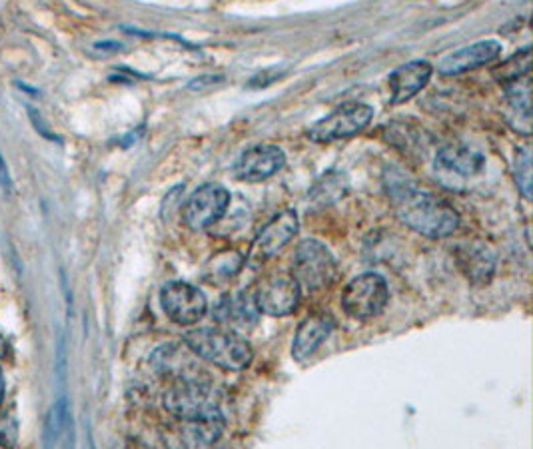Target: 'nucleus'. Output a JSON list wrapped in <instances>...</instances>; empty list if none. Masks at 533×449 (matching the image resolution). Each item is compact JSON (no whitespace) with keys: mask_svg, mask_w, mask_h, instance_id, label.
I'll use <instances>...</instances> for the list:
<instances>
[{"mask_svg":"<svg viewBox=\"0 0 533 449\" xmlns=\"http://www.w3.org/2000/svg\"><path fill=\"white\" fill-rule=\"evenodd\" d=\"M388 196L396 216L414 232L438 240L452 236L460 226V214L444 198L418 188L404 174L388 176Z\"/></svg>","mask_w":533,"mask_h":449,"instance_id":"f257e3e1","label":"nucleus"},{"mask_svg":"<svg viewBox=\"0 0 533 449\" xmlns=\"http://www.w3.org/2000/svg\"><path fill=\"white\" fill-rule=\"evenodd\" d=\"M184 344L200 360L228 370L242 372L250 368L254 360V350L246 338H242L232 328H196L184 334Z\"/></svg>","mask_w":533,"mask_h":449,"instance_id":"f03ea898","label":"nucleus"},{"mask_svg":"<svg viewBox=\"0 0 533 449\" xmlns=\"http://www.w3.org/2000/svg\"><path fill=\"white\" fill-rule=\"evenodd\" d=\"M164 408L182 424H202L226 420L214 388L206 380L172 382L164 394Z\"/></svg>","mask_w":533,"mask_h":449,"instance_id":"7ed1b4c3","label":"nucleus"},{"mask_svg":"<svg viewBox=\"0 0 533 449\" xmlns=\"http://www.w3.org/2000/svg\"><path fill=\"white\" fill-rule=\"evenodd\" d=\"M292 274L298 280L300 288L318 292L330 288L336 282L338 262L320 240L308 238L296 246L292 258Z\"/></svg>","mask_w":533,"mask_h":449,"instance_id":"20e7f679","label":"nucleus"},{"mask_svg":"<svg viewBox=\"0 0 533 449\" xmlns=\"http://www.w3.org/2000/svg\"><path fill=\"white\" fill-rule=\"evenodd\" d=\"M390 302L388 282L376 274L366 272L350 280L342 292V308L354 320H374L384 314Z\"/></svg>","mask_w":533,"mask_h":449,"instance_id":"39448f33","label":"nucleus"},{"mask_svg":"<svg viewBox=\"0 0 533 449\" xmlns=\"http://www.w3.org/2000/svg\"><path fill=\"white\" fill-rule=\"evenodd\" d=\"M486 170V158L478 150L464 144H448L440 148L434 172L436 178L454 190H464L470 180L482 176Z\"/></svg>","mask_w":533,"mask_h":449,"instance_id":"423d86ee","label":"nucleus"},{"mask_svg":"<svg viewBox=\"0 0 533 449\" xmlns=\"http://www.w3.org/2000/svg\"><path fill=\"white\" fill-rule=\"evenodd\" d=\"M374 118V108L364 102H348L308 128V138L318 144H330L362 132Z\"/></svg>","mask_w":533,"mask_h":449,"instance_id":"0eeeda50","label":"nucleus"},{"mask_svg":"<svg viewBox=\"0 0 533 449\" xmlns=\"http://www.w3.org/2000/svg\"><path fill=\"white\" fill-rule=\"evenodd\" d=\"M300 300L302 288L290 272H272L264 276L254 290L258 312L274 318L290 316L298 308Z\"/></svg>","mask_w":533,"mask_h":449,"instance_id":"6e6552de","label":"nucleus"},{"mask_svg":"<svg viewBox=\"0 0 533 449\" xmlns=\"http://www.w3.org/2000/svg\"><path fill=\"white\" fill-rule=\"evenodd\" d=\"M298 228V214L292 208H284L256 234L246 262L250 266H262L294 240Z\"/></svg>","mask_w":533,"mask_h":449,"instance_id":"1a4fd4ad","label":"nucleus"},{"mask_svg":"<svg viewBox=\"0 0 533 449\" xmlns=\"http://www.w3.org/2000/svg\"><path fill=\"white\" fill-rule=\"evenodd\" d=\"M160 304L164 314L178 326H194L208 312L204 292L188 282L174 280L160 290Z\"/></svg>","mask_w":533,"mask_h":449,"instance_id":"9d476101","label":"nucleus"},{"mask_svg":"<svg viewBox=\"0 0 533 449\" xmlns=\"http://www.w3.org/2000/svg\"><path fill=\"white\" fill-rule=\"evenodd\" d=\"M230 192L220 184H202L182 206V220L194 232L208 230L228 210Z\"/></svg>","mask_w":533,"mask_h":449,"instance_id":"9b49d317","label":"nucleus"},{"mask_svg":"<svg viewBox=\"0 0 533 449\" xmlns=\"http://www.w3.org/2000/svg\"><path fill=\"white\" fill-rule=\"evenodd\" d=\"M286 164V154L274 144H256L244 150L236 164L234 174L242 182H262L282 170Z\"/></svg>","mask_w":533,"mask_h":449,"instance_id":"f8f14e48","label":"nucleus"},{"mask_svg":"<svg viewBox=\"0 0 533 449\" xmlns=\"http://www.w3.org/2000/svg\"><path fill=\"white\" fill-rule=\"evenodd\" d=\"M192 356L194 352L190 348L184 350L180 344H164L158 350H154L150 364L156 374L172 382L206 380L208 376L204 374L202 366Z\"/></svg>","mask_w":533,"mask_h":449,"instance_id":"ddd939ff","label":"nucleus"},{"mask_svg":"<svg viewBox=\"0 0 533 449\" xmlns=\"http://www.w3.org/2000/svg\"><path fill=\"white\" fill-rule=\"evenodd\" d=\"M336 320L330 312H314L302 320L292 342V358L304 362L316 354V350L332 336Z\"/></svg>","mask_w":533,"mask_h":449,"instance_id":"4468645a","label":"nucleus"},{"mask_svg":"<svg viewBox=\"0 0 533 449\" xmlns=\"http://www.w3.org/2000/svg\"><path fill=\"white\" fill-rule=\"evenodd\" d=\"M500 54H502V44L498 40H480L444 56L438 64V70L440 74L446 76L464 74L468 70H476L484 64L494 62Z\"/></svg>","mask_w":533,"mask_h":449,"instance_id":"2eb2a0df","label":"nucleus"},{"mask_svg":"<svg viewBox=\"0 0 533 449\" xmlns=\"http://www.w3.org/2000/svg\"><path fill=\"white\" fill-rule=\"evenodd\" d=\"M456 264L474 286L490 284L496 274V254L484 242L460 244L456 248Z\"/></svg>","mask_w":533,"mask_h":449,"instance_id":"dca6fc26","label":"nucleus"},{"mask_svg":"<svg viewBox=\"0 0 533 449\" xmlns=\"http://www.w3.org/2000/svg\"><path fill=\"white\" fill-rule=\"evenodd\" d=\"M432 72H434V68L426 60H412V62L396 68L388 78L390 104L398 106V104L412 100L422 88H426V84L432 78Z\"/></svg>","mask_w":533,"mask_h":449,"instance_id":"f3484780","label":"nucleus"},{"mask_svg":"<svg viewBox=\"0 0 533 449\" xmlns=\"http://www.w3.org/2000/svg\"><path fill=\"white\" fill-rule=\"evenodd\" d=\"M258 308L254 302V294H246V292H234L224 296L216 310H214V320L218 324H222L224 328H232V330H246L250 326L256 324L258 320Z\"/></svg>","mask_w":533,"mask_h":449,"instance_id":"a211bd4d","label":"nucleus"},{"mask_svg":"<svg viewBox=\"0 0 533 449\" xmlns=\"http://www.w3.org/2000/svg\"><path fill=\"white\" fill-rule=\"evenodd\" d=\"M508 112L506 118L512 128L524 136L532 134V102H530V82L518 80L508 88Z\"/></svg>","mask_w":533,"mask_h":449,"instance_id":"6ab92c4d","label":"nucleus"},{"mask_svg":"<svg viewBox=\"0 0 533 449\" xmlns=\"http://www.w3.org/2000/svg\"><path fill=\"white\" fill-rule=\"evenodd\" d=\"M246 264V258L238 250H222L210 256V260L204 264L202 278L208 284L220 286L230 280H234Z\"/></svg>","mask_w":533,"mask_h":449,"instance_id":"aec40b11","label":"nucleus"},{"mask_svg":"<svg viewBox=\"0 0 533 449\" xmlns=\"http://www.w3.org/2000/svg\"><path fill=\"white\" fill-rule=\"evenodd\" d=\"M348 192V178L344 172H336L330 170L326 174H322V178L310 188L308 198L314 206H332L338 200H342Z\"/></svg>","mask_w":533,"mask_h":449,"instance_id":"412c9836","label":"nucleus"},{"mask_svg":"<svg viewBox=\"0 0 533 449\" xmlns=\"http://www.w3.org/2000/svg\"><path fill=\"white\" fill-rule=\"evenodd\" d=\"M532 68V48L526 46L524 50L516 52L514 56H510L508 60H504L502 64H498L494 70H492V76L498 80V82H504V84H512V82H518L522 80Z\"/></svg>","mask_w":533,"mask_h":449,"instance_id":"4be33fe9","label":"nucleus"},{"mask_svg":"<svg viewBox=\"0 0 533 449\" xmlns=\"http://www.w3.org/2000/svg\"><path fill=\"white\" fill-rule=\"evenodd\" d=\"M514 178L526 200H532V150L530 146H522L516 152L514 160Z\"/></svg>","mask_w":533,"mask_h":449,"instance_id":"5701e85b","label":"nucleus"},{"mask_svg":"<svg viewBox=\"0 0 533 449\" xmlns=\"http://www.w3.org/2000/svg\"><path fill=\"white\" fill-rule=\"evenodd\" d=\"M66 424H68V406H66L64 400H60L48 412L46 428H44V446L58 444V440H60Z\"/></svg>","mask_w":533,"mask_h":449,"instance_id":"b1692460","label":"nucleus"},{"mask_svg":"<svg viewBox=\"0 0 533 449\" xmlns=\"http://www.w3.org/2000/svg\"><path fill=\"white\" fill-rule=\"evenodd\" d=\"M18 440V424L10 412L0 416V446L12 448Z\"/></svg>","mask_w":533,"mask_h":449,"instance_id":"393cba45","label":"nucleus"},{"mask_svg":"<svg viewBox=\"0 0 533 449\" xmlns=\"http://www.w3.org/2000/svg\"><path fill=\"white\" fill-rule=\"evenodd\" d=\"M28 118H30V122H32V126L44 136V138H52V140H56V136L48 130V126L44 124V120L40 118V114H38V110L36 108H28Z\"/></svg>","mask_w":533,"mask_h":449,"instance_id":"a878e982","label":"nucleus"},{"mask_svg":"<svg viewBox=\"0 0 533 449\" xmlns=\"http://www.w3.org/2000/svg\"><path fill=\"white\" fill-rule=\"evenodd\" d=\"M0 188H2L6 194L12 192V178H10V174H8V168H6V162H4V158H2V154H0Z\"/></svg>","mask_w":533,"mask_h":449,"instance_id":"bb28decb","label":"nucleus"},{"mask_svg":"<svg viewBox=\"0 0 533 449\" xmlns=\"http://www.w3.org/2000/svg\"><path fill=\"white\" fill-rule=\"evenodd\" d=\"M4 400V374H2V368H0V404Z\"/></svg>","mask_w":533,"mask_h":449,"instance_id":"cd10ccee","label":"nucleus"}]
</instances>
